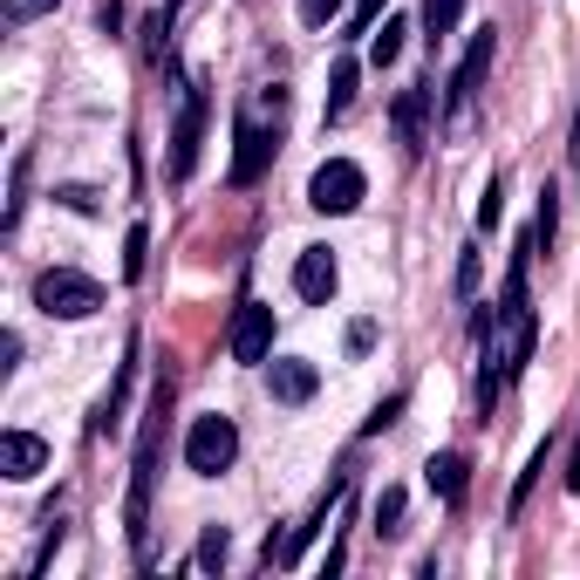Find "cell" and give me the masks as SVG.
I'll use <instances>...</instances> for the list:
<instances>
[{"label":"cell","instance_id":"obj_9","mask_svg":"<svg viewBox=\"0 0 580 580\" xmlns=\"http://www.w3.org/2000/svg\"><path fill=\"white\" fill-rule=\"evenodd\" d=\"M335 287H341L335 253H328V246H300V260H294V294H300L307 307H328Z\"/></svg>","mask_w":580,"mask_h":580},{"label":"cell","instance_id":"obj_33","mask_svg":"<svg viewBox=\"0 0 580 580\" xmlns=\"http://www.w3.org/2000/svg\"><path fill=\"white\" fill-rule=\"evenodd\" d=\"M567 158H573V178H580V116H573V144H567Z\"/></svg>","mask_w":580,"mask_h":580},{"label":"cell","instance_id":"obj_31","mask_svg":"<svg viewBox=\"0 0 580 580\" xmlns=\"http://www.w3.org/2000/svg\"><path fill=\"white\" fill-rule=\"evenodd\" d=\"M14 362H21V335L8 328V335H0V376H14Z\"/></svg>","mask_w":580,"mask_h":580},{"label":"cell","instance_id":"obj_19","mask_svg":"<svg viewBox=\"0 0 580 580\" xmlns=\"http://www.w3.org/2000/svg\"><path fill=\"white\" fill-rule=\"evenodd\" d=\"M403 34H410V21H382V34H369V62L390 68V62L403 55Z\"/></svg>","mask_w":580,"mask_h":580},{"label":"cell","instance_id":"obj_22","mask_svg":"<svg viewBox=\"0 0 580 580\" xmlns=\"http://www.w3.org/2000/svg\"><path fill=\"white\" fill-rule=\"evenodd\" d=\"M553 225H560V191H553V184H539V212H532V240H553Z\"/></svg>","mask_w":580,"mask_h":580},{"label":"cell","instance_id":"obj_18","mask_svg":"<svg viewBox=\"0 0 580 580\" xmlns=\"http://www.w3.org/2000/svg\"><path fill=\"white\" fill-rule=\"evenodd\" d=\"M21 212H28V150L14 158V178H8V212H0V232H14V225H21Z\"/></svg>","mask_w":580,"mask_h":580},{"label":"cell","instance_id":"obj_23","mask_svg":"<svg viewBox=\"0 0 580 580\" xmlns=\"http://www.w3.org/2000/svg\"><path fill=\"white\" fill-rule=\"evenodd\" d=\"M144 253H150V232L130 225V232H124V281H144Z\"/></svg>","mask_w":580,"mask_h":580},{"label":"cell","instance_id":"obj_34","mask_svg":"<svg viewBox=\"0 0 580 580\" xmlns=\"http://www.w3.org/2000/svg\"><path fill=\"white\" fill-rule=\"evenodd\" d=\"M21 8H28V14H42V8H55V0H21Z\"/></svg>","mask_w":580,"mask_h":580},{"label":"cell","instance_id":"obj_14","mask_svg":"<svg viewBox=\"0 0 580 580\" xmlns=\"http://www.w3.org/2000/svg\"><path fill=\"white\" fill-rule=\"evenodd\" d=\"M171 14H178V0H165L158 14H144V28H137V34H144V42H137L144 62H165V49H171Z\"/></svg>","mask_w":580,"mask_h":580},{"label":"cell","instance_id":"obj_11","mask_svg":"<svg viewBox=\"0 0 580 580\" xmlns=\"http://www.w3.org/2000/svg\"><path fill=\"white\" fill-rule=\"evenodd\" d=\"M34 472H49V437H34V431H8V437H0V478L28 485Z\"/></svg>","mask_w":580,"mask_h":580},{"label":"cell","instance_id":"obj_28","mask_svg":"<svg viewBox=\"0 0 580 580\" xmlns=\"http://www.w3.org/2000/svg\"><path fill=\"white\" fill-rule=\"evenodd\" d=\"M55 199H62L68 212H83V219H89V212L103 205V199H96V191H89V184H62V191H55Z\"/></svg>","mask_w":580,"mask_h":580},{"label":"cell","instance_id":"obj_21","mask_svg":"<svg viewBox=\"0 0 580 580\" xmlns=\"http://www.w3.org/2000/svg\"><path fill=\"white\" fill-rule=\"evenodd\" d=\"M539 472H547V444H539V451H532V464H526V472H519V485H513V506H506V519H519V513H526V498H532Z\"/></svg>","mask_w":580,"mask_h":580},{"label":"cell","instance_id":"obj_16","mask_svg":"<svg viewBox=\"0 0 580 580\" xmlns=\"http://www.w3.org/2000/svg\"><path fill=\"white\" fill-rule=\"evenodd\" d=\"M457 14H464V0H431V8H423V28H431V34H423V42H451V34H457Z\"/></svg>","mask_w":580,"mask_h":580},{"label":"cell","instance_id":"obj_30","mask_svg":"<svg viewBox=\"0 0 580 580\" xmlns=\"http://www.w3.org/2000/svg\"><path fill=\"white\" fill-rule=\"evenodd\" d=\"M382 8H390V0H356V21H348V28H356V34H369V28H376V14H382Z\"/></svg>","mask_w":580,"mask_h":580},{"label":"cell","instance_id":"obj_32","mask_svg":"<svg viewBox=\"0 0 580 580\" xmlns=\"http://www.w3.org/2000/svg\"><path fill=\"white\" fill-rule=\"evenodd\" d=\"M567 492H580V437H573V457H567Z\"/></svg>","mask_w":580,"mask_h":580},{"label":"cell","instance_id":"obj_27","mask_svg":"<svg viewBox=\"0 0 580 580\" xmlns=\"http://www.w3.org/2000/svg\"><path fill=\"white\" fill-rule=\"evenodd\" d=\"M341 8H348V0H300V21H307V28H328Z\"/></svg>","mask_w":580,"mask_h":580},{"label":"cell","instance_id":"obj_29","mask_svg":"<svg viewBox=\"0 0 580 580\" xmlns=\"http://www.w3.org/2000/svg\"><path fill=\"white\" fill-rule=\"evenodd\" d=\"M376 348V321H348V356H369Z\"/></svg>","mask_w":580,"mask_h":580},{"label":"cell","instance_id":"obj_20","mask_svg":"<svg viewBox=\"0 0 580 580\" xmlns=\"http://www.w3.org/2000/svg\"><path fill=\"white\" fill-rule=\"evenodd\" d=\"M376 532H382V539L403 532V485H382V498H376Z\"/></svg>","mask_w":580,"mask_h":580},{"label":"cell","instance_id":"obj_24","mask_svg":"<svg viewBox=\"0 0 580 580\" xmlns=\"http://www.w3.org/2000/svg\"><path fill=\"white\" fill-rule=\"evenodd\" d=\"M397 416H403V390H397V397H382V403H376V410L362 416V437H382V431H390Z\"/></svg>","mask_w":580,"mask_h":580},{"label":"cell","instance_id":"obj_7","mask_svg":"<svg viewBox=\"0 0 580 580\" xmlns=\"http://www.w3.org/2000/svg\"><path fill=\"white\" fill-rule=\"evenodd\" d=\"M232 144H240V150H232V184H260L266 171H274V150H281V130H260L253 124V116H240V124H232Z\"/></svg>","mask_w":580,"mask_h":580},{"label":"cell","instance_id":"obj_12","mask_svg":"<svg viewBox=\"0 0 580 580\" xmlns=\"http://www.w3.org/2000/svg\"><path fill=\"white\" fill-rule=\"evenodd\" d=\"M390 124H397L403 150H423V144H431V89H403L390 103Z\"/></svg>","mask_w":580,"mask_h":580},{"label":"cell","instance_id":"obj_15","mask_svg":"<svg viewBox=\"0 0 580 580\" xmlns=\"http://www.w3.org/2000/svg\"><path fill=\"white\" fill-rule=\"evenodd\" d=\"M356 62H335V75H328V103H321V116H328V124H341V116H348V103H356Z\"/></svg>","mask_w":580,"mask_h":580},{"label":"cell","instance_id":"obj_2","mask_svg":"<svg viewBox=\"0 0 580 580\" xmlns=\"http://www.w3.org/2000/svg\"><path fill=\"white\" fill-rule=\"evenodd\" d=\"M34 307L49 321H89L103 307V281L75 274V266H49V274H34Z\"/></svg>","mask_w":580,"mask_h":580},{"label":"cell","instance_id":"obj_5","mask_svg":"<svg viewBox=\"0 0 580 580\" xmlns=\"http://www.w3.org/2000/svg\"><path fill=\"white\" fill-rule=\"evenodd\" d=\"M362 199H369V178H362V165H356V158H328L315 178H307V205L328 212V219H348Z\"/></svg>","mask_w":580,"mask_h":580},{"label":"cell","instance_id":"obj_8","mask_svg":"<svg viewBox=\"0 0 580 580\" xmlns=\"http://www.w3.org/2000/svg\"><path fill=\"white\" fill-rule=\"evenodd\" d=\"M225 348H232V362H266L274 356V307L240 300V315H232V328H225Z\"/></svg>","mask_w":580,"mask_h":580},{"label":"cell","instance_id":"obj_1","mask_svg":"<svg viewBox=\"0 0 580 580\" xmlns=\"http://www.w3.org/2000/svg\"><path fill=\"white\" fill-rule=\"evenodd\" d=\"M165 416H171V382L158 376L150 382V403H144V431H137V457H130V498H124V532L137 560L150 567V485H158V444H165Z\"/></svg>","mask_w":580,"mask_h":580},{"label":"cell","instance_id":"obj_13","mask_svg":"<svg viewBox=\"0 0 580 580\" xmlns=\"http://www.w3.org/2000/svg\"><path fill=\"white\" fill-rule=\"evenodd\" d=\"M423 485H431L444 506H464V492H472V457H457V451H437L431 464H423Z\"/></svg>","mask_w":580,"mask_h":580},{"label":"cell","instance_id":"obj_25","mask_svg":"<svg viewBox=\"0 0 580 580\" xmlns=\"http://www.w3.org/2000/svg\"><path fill=\"white\" fill-rule=\"evenodd\" d=\"M478 281H485V260H478V246H464V253H457V294L472 300V294H478Z\"/></svg>","mask_w":580,"mask_h":580},{"label":"cell","instance_id":"obj_4","mask_svg":"<svg viewBox=\"0 0 580 580\" xmlns=\"http://www.w3.org/2000/svg\"><path fill=\"white\" fill-rule=\"evenodd\" d=\"M232 457H240V423H232V416L212 410V416H199V423L184 431V464H191L199 478L232 472Z\"/></svg>","mask_w":580,"mask_h":580},{"label":"cell","instance_id":"obj_3","mask_svg":"<svg viewBox=\"0 0 580 580\" xmlns=\"http://www.w3.org/2000/svg\"><path fill=\"white\" fill-rule=\"evenodd\" d=\"M492 55H498V28H478L472 49H464L457 68H451V89H444V116H451V124H464V116H472V103H478V89H485V75H492Z\"/></svg>","mask_w":580,"mask_h":580},{"label":"cell","instance_id":"obj_10","mask_svg":"<svg viewBox=\"0 0 580 580\" xmlns=\"http://www.w3.org/2000/svg\"><path fill=\"white\" fill-rule=\"evenodd\" d=\"M266 382H274V403H287V410H300L307 397L321 390V369L307 362V356H274L266 362Z\"/></svg>","mask_w":580,"mask_h":580},{"label":"cell","instance_id":"obj_6","mask_svg":"<svg viewBox=\"0 0 580 580\" xmlns=\"http://www.w3.org/2000/svg\"><path fill=\"white\" fill-rule=\"evenodd\" d=\"M205 116H212V96L205 83H184V103H178V124H171V184H184L199 171V144H205Z\"/></svg>","mask_w":580,"mask_h":580},{"label":"cell","instance_id":"obj_26","mask_svg":"<svg viewBox=\"0 0 580 580\" xmlns=\"http://www.w3.org/2000/svg\"><path fill=\"white\" fill-rule=\"evenodd\" d=\"M498 219H506V184H498V178H492V184H485V191H478V225H485V232H492V225H498Z\"/></svg>","mask_w":580,"mask_h":580},{"label":"cell","instance_id":"obj_17","mask_svg":"<svg viewBox=\"0 0 580 580\" xmlns=\"http://www.w3.org/2000/svg\"><path fill=\"white\" fill-rule=\"evenodd\" d=\"M225 553H232V532H225V526H205V532H199V553H191V567H199V573H219Z\"/></svg>","mask_w":580,"mask_h":580}]
</instances>
